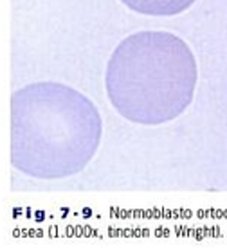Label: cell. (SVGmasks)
<instances>
[{
	"label": "cell",
	"mask_w": 227,
	"mask_h": 252,
	"mask_svg": "<svg viewBox=\"0 0 227 252\" xmlns=\"http://www.w3.org/2000/svg\"><path fill=\"white\" fill-rule=\"evenodd\" d=\"M196 76L195 56L182 38L141 31L117 45L105 81L112 105L125 119L162 125L190 106Z\"/></svg>",
	"instance_id": "obj_2"
},
{
	"label": "cell",
	"mask_w": 227,
	"mask_h": 252,
	"mask_svg": "<svg viewBox=\"0 0 227 252\" xmlns=\"http://www.w3.org/2000/svg\"><path fill=\"white\" fill-rule=\"evenodd\" d=\"M101 131L94 103L67 85L32 83L11 97V164L29 177L79 173L97 152Z\"/></svg>",
	"instance_id": "obj_1"
},
{
	"label": "cell",
	"mask_w": 227,
	"mask_h": 252,
	"mask_svg": "<svg viewBox=\"0 0 227 252\" xmlns=\"http://www.w3.org/2000/svg\"><path fill=\"white\" fill-rule=\"evenodd\" d=\"M130 9L150 16H173L186 11L195 0H121Z\"/></svg>",
	"instance_id": "obj_3"
}]
</instances>
